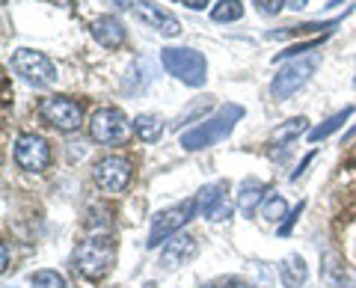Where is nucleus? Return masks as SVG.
Returning <instances> with one entry per match:
<instances>
[{"instance_id":"6","label":"nucleus","mask_w":356,"mask_h":288,"mask_svg":"<svg viewBox=\"0 0 356 288\" xmlns=\"http://www.w3.org/2000/svg\"><path fill=\"white\" fill-rule=\"evenodd\" d=\"M13 69L18 77H24L33 86H54L57 83V65L48 60V54L33 51V48H18L13 54Z\"/></svg>"},{"instance_id":"17","label":"nucleus","mask_w":356,"mask_h":288,"mask_svg":"<svg viewBox=\"0 0 356 288\" xmlns=\"http://www.w3.org/2000/svg\"><path fill=\"white\" fill-rule=\"evenodd\" d=\"M306 131H309V119L306 116H294V119H288V122H282V125L273 128L270 146L273 149H285L288 143H294L300 134H306Z\"/></svg>"},{"instance_id":"34","label":"nucleus","mask_w":356,"mask_h":288,"mask_svg":"<svg viewBox=\"0 0 356 288\" xmlns=\"http://www.w3.org/2000/svg\"><path fill=\"white\" fill-rule=\"evenodd\" d=\"M341 3H344V0H330L327 6H330V9H336V6H341Z\"/></svg>"},{"instance_id":"33","label":"nucleus","mask_w":356,"mask_h":288,"mask_svg":"<svg viewBox=\"0 0 356 288\" xmlns=\"http://www.w3.org/2000/svg\"><path fill=\"white\" fill-rule=\"evenodd\" d=\"M226 288H250V285H247V282H241V280H229Z\"/></svg>"},{"instance_id":"29","label":"nucleus","mask_w":356,"mask_h":288,"mask_svg":"<svg viewBox=\"0 0 356 288\" xmlns=\"http://www.w3.org/2000/svg\"><path fill=\"white\" fill-rule=\"evenodd\" d=\"M0 271H9V243H3V247H0Z\"/></svg>"},{"instance_id":"7","label":"nucleus","mask_w":356,"mask_h":288,"mask_svg":"<svg viewBox=\"0 0 356 288\" xmlns=\"http://www.w3.org/2000/svg\"><path fill=\"white\" fill-rule=\"evenodd\" d=\"M39 113L48 125L65 131V134H72V131H77L83 125V104L74 102V98H65V95L44 98V102L39 104Z\"/></svg>"},{"instance_id":"18","label":"nucleus","mask_w":356,"mask_h":288,"mask_svg":"<svg viewBox=\"0 0 356 288\" xmlns=\"http://www.w3.org/2000/svg\"><path fill=\"white\" fill-rule=\"evenodd\" d=\"M350 116H353V107H344V110H339V113H332L327 122H321V125H315L309 131V143H321L330 134H336L339 128H344V122H348Z\"/></svg>"},{"instance_id":"9","label":"nucleus","mask_w":356,"mask_h":288,"mask_svg":"<svg viewBox=\"0 0 356 288\" xmlns=\"http://www.w3.org/2000/svg\"><path fill=\"white\" fill-rule=\"evenodd\" d=\"M13 158L24 173H44L51 163V146H48V140L39 134H21L15 140Z\"/></svg>"},{"instance_id":"8","label":"nucleus","mask_w":356,"mask_h":288,"mask_svg":"<svg viewBox=\"0 0 356 288\" xmlns=\"http://www.w3.org/2000/svg\"><path fill=\"white\" fill-rule=\"evenodd\" d=\"M315 69H318V60H291L273 74L270 95L276 98V102H288L297 90H303L306 81L315 74Z\"/></svg>"},{"instance_id":"3","label":"nucleus","mask_w":356,"mask_h":288,"mask_svg":"<svg viewBox=\"0 0 356 288\" xmlns=\"http://www.w3.org/2000/svg\"><path fill=\"white\" fill-rule=\"evenodd\" d=\"M161 63L175 81L187 86H205L208 81V60L196 48H163Z\"/></svg>"},{"instance_id":"10","label":"nucleus","mask_w":356,"mask_h":288,"mask_svg":"<svg viewBox=\"0 0 356 288\" xmlns=\"http://www.w3.org/2000/svg\"><path fill=\"white\" fill-rule=\"evenodd\" d=\"M92 179L104 193H122L131 184V161L122 154H107L92 167Z\"/></svg>"},{"instance_id":"30","label":"nucleus","mask_w":356,"mask_h":288,"mask_svg":"<svg viewBox=\"0 0 356 288\" xmlns=\"http://www.w3.org/2000/svg\"><path fill=\"white\" fill-rule=\"evenodd\" d=\"M211 3V0H184V6H191V9H205Z\"/></svg>"},{"instance_id":"22","label":"nucleus","mask_w":356,"mask_h":288,"mask_svg":"<svg viewBox=\"0 0 356 288\" xmlns=\"http://www.w3.org/2000/svg\"><path fill=\"white\" fill-rule=\"evenodd\" d=\"M291 211H288V202L282 196H264L261 202V217L267 220V223H280L282 217H288Z\"/></svg>"},{"instance_id":"14","label":"nucleus","mask_w":356,"mask_h":288,"mask_svg":"<svg viewBox=\"0 0 356 288\" xmlns=\"http://www.w3.org/2000/svg\"><path fill=\"white\" fill-rule=\"evenodd\" d=\"M264 193H267V187L259 179H243L238 187V211L243 217H252L255 208L264 202Z\"/></svg>"},{"instance_id":"25","label":"nucleus","mask_w":356,"mask_h":288,"mask_svg":"<svg viewBox=\"0 0 356 288\" xmlns=\"http://www.w3.org/2000/svg\"><path fill=\"white\" fill-rule=\"evenodd\" d=\"M202 217H208L211 223H220V220H229V217H232V205L226 202V199H220V202H217L214 208H208V211H205Z\"/></svg>"},{"instance_id":"15","label":"nucleus","mask_w":356,"mask_h":288,"mask_svg":"<svg viewBox=\"0 0 356 288\" xmlns=\"http://www.w3.org/2000/svg\"><path fill=\"white\" fill-rule=\"evenodd\" d=\"M348 15V13H344ZM344 15H336V18H327V21H306V24H297V27H291V30H270L267 33V39H288V36H306V33H330L332 27H339L341 21H344Z\"/></svg>"},{"instance_id":"35","label":"nucleus","mask_w":356,"mask_h":288,"mask_svg":"<svg viewBox=\"0 0 356 288\" xmlns=\"http://www.w3.org/2000/svg\"><path fill=\"white\" fill-rule=\"evenodd\" d=\"M202 288H217V285H202Z\"/></svg>"},{"instance_id":"26","label":"nucleus","mask_w":356,"mask_h":288,"mask_svg":"<svg viewBox=\"0 0 356 288\" xmlns=\"http://www.w3.org/2000/svg\"><path fill=\"white\" fill-rule=\"evenodd\" d=\"M255 9H259L261 15H280L282 13V6H288L285 0H252Z\"/></svg>"},{"instance_id":"23","label":"nucleus","mask_w":356,"mask_h":288,"mask_svg":"<svg viewBox=\"0 0 356 288\" xmlns=\"http://www.w3.org/2000/svg\"><path fill=\"white\" fill-rule=\"evenodd\" d=\"M324 36H327V33H324ZM324 36H315L312 42H297V45H291V48L280 51V54H276V57H273V63H285V60H291V57L297 60L300 54H306V51H312V48H321V42H324Z\"/></svg>"},{"instance_id":"1","label":"nucleus","mask_w":356,"mask_h":288,"mask_svg":"<svg viewBox=\"0 0 356 288\" xmlns=\"http://www.w3.org/2000/svg\"><path fill=\"white\" fill-rule=\"evenodd\" d=\"M243 116V107L241 104H222L220 110L211 119L199 122L196 128L184 131L181 134V146L187 152H199V149H208V146H217L220 140H226L232 131H235V122H241Z\"/></svg>"},{"instance_id":"16","label":"nucleus","mask_w":356,"mask_h":288,"mask_svg":"<svg viewBox=\"0 0 356 288\" xmlns=\"http://www.w3.org/2000/svg\"><path fill=\"white\" fill-rule=\"evenodd\" d=\"M280 276H282L285 288H303L306 280H309V268H306L303 256H297V253L285 256V259L280 262Z\"/></svg>"},{"instance_id":"19","label":"nucleus","mask_w":356,"mask_h":288,"mask_svg":"<svg viewBox=\"0 0 356 288\" xmlns=\"http://www.w3.org/2000/svg\"><path fill=\"white\" fill-rule=\"evenodd\" d=\"M134 134H137L143 143H158L163 134V122L158 116H149V113H140L134 119Z\"/></svg>"},{"instance_id":"31","label":"nucleus","mask_w":356,"mask_h":288,"mask_svg":"<svg viewBox=\"0 0 356 288\" xmlns=\"http://www.w3.org/2000/svg\"><path fill=\"white\" fill-rule=\"evenodd\" d=\"M285 3L291 6V9H306V6H309V0H285Z\"/></svg>"},{"instance_id":"12","label":"nucleus","mask_w":356,"mask_h":288,"mask_svg":"<svg viewBox=\"0 0 356 288\" xmlns=\"http://www.w3.org/2000/svg\"><path fill=\"white\" fill-rule=\"evenodd\" d=\"M134 15H137L143 24L154 27L166 39L181 33V21H178L175 15H170V13H163V9H158L154 3H149V0H137V6H134Z\"/></svg>"},{"instance_id":"13","label":"nucleus","mask_w":356,"mask_h":288,"mask_svg":"<svg viewBox=\"0 0 356 288\" xmlns=\"http://www.w3.org/2000/svg\"><path fill=\"white\" fill-rule=\"evenodd\" d=\"M89 33H92V39L107 51H116V48L125 45V27H122V21L113 15L95 18L92 24H89Z\"/></svg>"},{"instance_id":"2","label":"nucleus","mask_w":356,"mask_h":288,"mask_svg":"<svg viewBox=\"0 0 356 288\" xmlns=\"http://www.w3.org/2000/svg\"><path fill=\"white\" fill-rule=\"evenodd\" d=\"M113 262H116V247L107 235H92V238L81 241L72 256L74 271L86 276V280H102V276H107L110 268H113Z\"/></svg>"},{"instance_id":"21","label":"nucleus","mask_w":356,"mask_h":288,"mask_svg":"<svg viewBox=\"0 0 356 288\" xmlns=\"http://www.w3.org/2000/svg\"><path fill=\"white\" fill-rule=\"evenodd\" d=\"M241 15H243V3H241V0H217L214 9H211V18L220 21V24H222V21H226V24H229V21H238Z\"/></svg>"},{"instance_id":"28","label":"nucleus","mask_w":356,"mask_h":288,"mask_svg":"<svg viewBox=\"0 0 356 288\" xmlns=\"http://www.w3.org/2000/svg\"><path fill=\"white\" fill-rule=\"evenodd\" d=\"M312 158H315V152H309V154H306V158H303V161H300V167H297V170L291 173V182H297V179H300V175H303V170H306V167H309V163H312Z\"/></svg>"},{"instance_id":"4","label":"nucleus","mask_w":356,"mask_h":288,"mask_svg":"<svg viewBox=\"0 0 356 288\" xmlns=\"http://www.w3.org/2000/svg\"><path fill=\"white\" fill-rule=\"evenodd\" d=\"M89 137L102 146H122L131 140V122L119 107H102L89 119Z\"/></svg>"},{"instance_id":"5","label":"nucleus","mask_w":356,"mask_h":288,"mask_svg":"<svg viewBox=\"0 0 356 288\" xmlns=\"http://www.w3.org/2000/svg\"><path fill=\"white\" fill-rule=\"evenodd\" d=\"M196 211H199V202H196V199H184V202H178V205H172V208H166V211L154 214V223H152L146 247L154 250L158 243H166L172 235H178V232H181V226H187V223H191V220L196 217Z\"/></svg>"},{"instance_id":"27","label":"nucleus","mask_w":356,"mask_h":288,"mask_svg":"<svg viewBox=\"0 0 356 288\" xmlns=\"http://www.w3.org/2000/svg\"><path fill=\"white\" fill-rule=\"evenodd\" d=\"M300 211H303V202H300V205H297V211H291V214H288V217H285V223L280 226V235H282V238H285V235H291V226L297 223Z\"/></svg>"},{"instance_id":"11","label":"nucleus","mask_w":356,"mask_h":288,"mask_svg":"<svg viewBox=\"0 0 356 288\" xmlns=\"http://www.w3.org/2000/svg\"><path fill=\"white\" fill-rule=\"evenodd\" d=\"M199 253V243L193 235H187V232H178V235H172L170 241H166V247L161 253V264L166 271L172 268H184V264H191L196 259Z\"/></svg>"},{"instance_id":"24","label":"nucleus","mask_w":356,"mask_h":288,"mask_svg":"<svg viewBox=\"0 0 356 288\" xmlns=\"http://www.w3.org/2000/svg\"><path fill=\"white\" fill-rule=\"evenodd\" d=\"M33 288H65V280L57 271H36L33 273Z\"/></svg>"},{"instance_id":"20","label":"nucleus","mask_w":356,"mask_h":288,"mask_svg":"<svg viewBox=\"0 0 356 288\" xmlns=\"http://www.w3.org/2000/svg\"><path fill=\"white\" fill-rule=\"evenodd\" d=\"M220 199H226V182H211V184H205L202 191H199V196H196V202H199V211H208V208H214Z\"/></svg>"},{"instance_id":"32","label":"nucleus","mask_w":356,"mask_h":288,"mask_svg":"<svg viewBox=\"0 0 356 288\" xmlns=\"http://www.w3.org/2000/svg\"><path fill=\"white\" fill-rule=\"evenodd\" d=\"M113 3L116 6H125V9H134V6H137V0H113Z\"/></svg>"}]
</instances>
